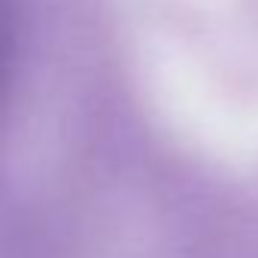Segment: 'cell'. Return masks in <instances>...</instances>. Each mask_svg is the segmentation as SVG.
Returning a JSON list of instances; mask_svg holds the SVG:
<instances>
[{
	"mask_svg": "<svg viewBox=\"0 0 258 258\" xmlns=\"http://www.w3.org/2000/svg\"><path fill=\"white\" fill-rule=\"evenodd\" d=\"M152 58L201 73H258V0H112Z\"/></svg>",
	"mask_w": 258,
	"mask_h": 258,
	"instance_id": "6da1fadb",
	"label": "cell"
}]
</instances>
